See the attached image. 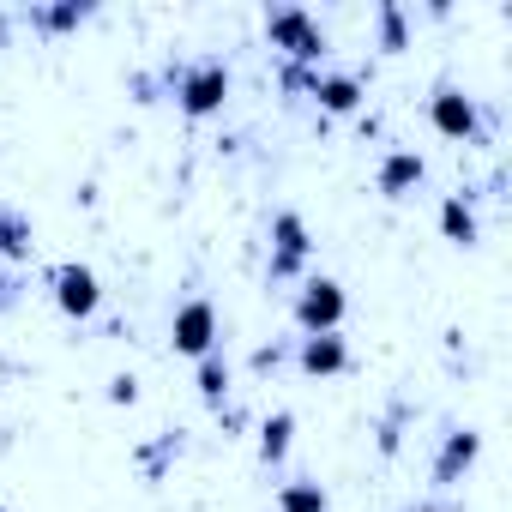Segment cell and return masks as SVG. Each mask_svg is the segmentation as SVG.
Here are the masks:
<instances>
[{"label": "cell", "mask_w": 512, "mask_h": 512, "mask_svg": "<svg viewBox=\"0 0 512 512\" xmlns=\"http://www.w3.org/2000/svg\"><path fill=\"white\" fill-rule=\"evenodd\" d=\"M266 37H272V49H284V55H290V67H308V73L332 55V43H326L320 19H314L308 7H296V0H284V7H272V13H266Z\"/></svg>", "instance_id": "obj_1"}, {"label": "cell", "mask_w": 512, "mask_h": 512, "mask_svg": "<svg viewBox=\"0 0 512 512\" xmlns=\"http://www.w3.org/2000/svg\"><path fill=\"white\" fill-rule=\"evenodd\" d=\"M428 127L440 133V139H464V145H482L488 133H494V115L464 91V85H452V79H440L434 85V97H428Z\"/></svg>", "instance_id": "obj_2"}, {"label": "cell", "mask_w": 512, "mask_h": 512, "mask_svg": "<svg viewBox=\"0 0 512 512\" xmlns=\"http://www.w3.org/2000/svg\"><path fill=\"white\" fill-rule=\"evenodd\" d=\"M175 103H181L187 121H211V115H223V103H229V67H223L217 55L187 61V67L175 73Z\"/></svg>", "instance_id": "obj_3"}, {"label": "cell", "mask_w": 512, "mask_h": 512, "mask_svg": "<svg viewBox=\"0 0 512 512\" xmlns=\"http://www.w3.org/2000/svg\"><path fill=\"white\" fill-rule=\"evenodd\" d=\"M344 284L338 278H302V290H296V302H290V320H296V332L302 338H314V332H338L344 326Z\"/></svg>", "instance_id": "obj_4"}, {"label": "cell", "mask_w": 512, "mask_h": 512, "mask_svg": "<svg viewBox=\"0 0 512 512\" xmlns=\"http://www.w3.org/2000/svg\"><path fill=\"white\" fill-rule=\"evenodd\" d=\"M284 79H290V85H302L326 115H356V109H362V97H368V85H362L356 73H326V67H314V73H308V67H284Z\"/></svg>", "instance_id": "obj_5"}, {"label": "cell", "mask_w": 512, "mask_h": 512, "mask_svg": "<svg viewBox=\"0 0 512 512\" xmlns=\"http://www.w3.org/2000/svg\"><path fill=\"white\" fill-rule=\"evenodd\" d=\"M49 296H55V308H61L67 320H97V308H103V284H97V272L79 266V260L49 266Z\"/></svg>", "instance_id": "obj_6"}, {"label": "cell", "mask_w": 512, "mask_h": 512, "mask_svg": "<svg viewBox=\"0 0 512 512\" xmlns=\"http://www.w3.org/2000/svg\"><path fill=\"white\" fill-rule=\"evenodd\" d=\"M308 253H314L308 217H302V211H278V217H272V284L302 278V272H308Z\"/></svg>", "instance_id": "obj_7"}, {"label": "cell", "mask_w": 512, "mask_h": 512, "mask_svg": "<svg viewBox=\"0 0 512 512\" xmlns=\"http://www.w3.org/2000/svg\"><path fill=\"white\" fill-rule=\"evenodd\" d=\"M169 344L181 350V356H211L217 350V308H211V296H187L181 308H175V320H169Z\"/></svg>", "instance_id": "obj_8"}, {"label": "cell", "mask_w": 512, "mask_h": 512, "mask_svg": "<svg viewBox=\"0 0 512 512\" xmlns=\"http://www.w3.org/2000/svg\"><path fill=\"white\" fill-rule=\"evenodd\" d=\"M476 458H482V434H476V428H446V434H440V452H434V464H428L434 488H458Z\"/></svg>", "instance_id": "obj_9"}, {"label": "cell", "mask_w": 512, "mask_h": 512, "mask_svg": "<svg viewBox=\"0 0 512 512\" xmlns=\"http://www.w3.org/2000/svg\"><path fill=\"white\" fill-rule=\"evenodd\" d=\"M422 181H428V157H422V151H404V145L386 151L380 169H374V187H380L386 199H404V193H416Z\"/></svg>", "instance_id": "obj_10"}, {"label": "cell", "mask_w": 512, "mask_h": 512, "mask_svg": "<svg viewBox=\"0 0 512 512\" xmlns=\"http://www.w3.org/2000/svg\"><path fill=\"white\" fill-rule=\"evenodd\" d=\"M296 368H302L308 380H332V374H344V368H350V344H344V332H314V338H302Z\"/></svg>", "instance_id": "obj_11"}, {"label": "cell", "mask_w": 512, "mask_h": 512, "mask_svg": "<svg viewBox=\"0 0 512 512\" xmlns=\"http://www.w3.org/2000/svg\"><path fill=\"white\" fill-rule=\"evenodd\" d=\"M440 235H446V241H458V247H476V241H482L476 205H470L464 193H446V199H440Z\"/></svg>", "instance_id": "obj_12"}, {"label": "cell", "mask_w": 512, "mask_h": 512, "mask_svg": "<svg viewBox=\"0 0 512 512\" xmlns=\"http://www.w3.org/2000/svg\"><path fill=\"white\" fill-rule=\"evenodd\" d=\"M193 380H199V398H205L211 410H223V398H229V362H223V350L199 356V362H193Z\"/></svg>", "instance_id": "obj_13"}, {"label": "cell", "mask_w": 512, "mask_h": 512, "mask_svg": "<svg viewBox=\"0 0 512 512\" xmlns=\"http://www.w3.org/2000/svg\"><path fill=\"white\" fill-rule=\"evenodd\" d=\"M0 260H31V217L0 205Z\"/></svg>", "instance_id": "obj_14"}, {"label": "cell", "mask_w": 512, "mask_h": 512, "mask_svg": "<svg viewBox=\"0 0 512 512\" xmlns=\"http://www.w3.org/2000/svg\"><path fill=\"white\" fill-rule=\"evenodd\" d=\"M332 500H326V488L314 482V476H290L284 488H278V512H326Z\"/></svg>", "instance_id": "obj_15"}, {"label": "cell", "mask_w": 512, "mask_h": 512, "mask_svg": "<svg viewBox=\"0 0 512 512\" xmlns=\"http://www.w3.org/2000/svg\"><path fill=\"white\" fill-rule=\"evenodd\" d=\"M290 434H296V416L290 410L266 416V428H260V464H284L290 458Z\"/></svg>", "instance_id": "obj_16"}, {"label": "cell", "mask_w": 512, "mask_h": 512, "mask_svg": "<svg viewBox=\"0 0 512 512\" xmlns=\"http://www.w3.org/2000/svg\"><path fill=\"white\" fill-rule=\"evenodd\" d=\"M374 19H380V49H386V55H398V49L410 43V25H404V7H398V0H380V7H374Z\"/></svg>", "instance_id": "obj_17"}, {"label": "cell", "mask_w": 512, "mask_h": 512, "mask_svg": "<svg viewBox=\"0 0 512 512\" xmlns=\"http://www.w3.org/2000/svg\"><path fill=\"white\" fill-rule=\"evenodd\" d=\"M85 19H91V0H61V7L31 13V25H43V31H73V25H85Z\"/></svg>", "instance_id": "obj_18"}, {"label": "cell", "mask_w": 512, "mask_h": 512, "mask_svg": "<svg viewBox=\"0 0 512 512\" xmlns=\"http://www.w3.org/2000/svg\"><path fill=\"white\" fill-rule=\"evenodd\" d=\"M109 398H115V404H133V398H139V380H133V374H115V380H109Z\"/></svg>", "instance_id": "obj_19"}, {"label": "cell", "mask_w": 512, "mask_h": 512, "mask_svg": "<svg viewBox=\"0 0 512 512\" xmlns=\"http://www.w3.org/2000/svg\"><path fill=\"white\" fill-rule=\"evenodd\" d=\"M404 512H440V506H434V500H416V506H404Z\"/></svg>", "instance_id": "obj_20"}, {"label": "cell", "mask_w": 512, "mask_h": 512, "mask_svg": "<svg viewBox=\"0 0 512 512\" xmlns=\"http://www.w3.org/2000/svg\"><path fill=\"white\" fill-rule=\"evenodd\" d=\"M0 512H7V506H0Z\"/></svg>", "instance_id": "obj_21"}]
</instances>
